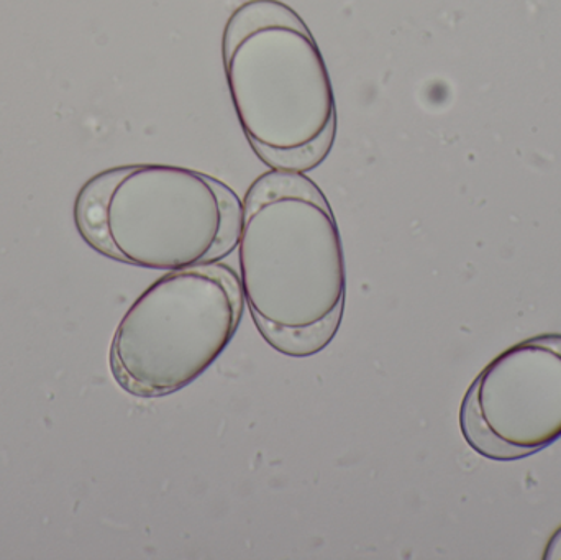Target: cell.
Segmentation results:
<instances>
[{"instance_id": "3957f363", "label": "cell", "mask_w": 561, "mask_h": 560, "mask_svg": "<svg viewBox=\"0 0 561 560\" xmlns=\"http://www.w3.org/2000/svg\"><path fill=\"white\" fill-rule=\"evenodd\" d=\"M243 203L209 174L173 164L108 168L85 181L75 204L91 249L140 268L209 265L239 247Z\"/></svg>"}, {"instance_id": "6da1fadb", "label": "cell", "mask_w": 561, "mask_h": 560, "mask_svg": "<svg viewBox=\"0 0 561 560\" xmlns=\"http://www.w3.org/2000/svg\"><path fill=\"white\" fill-rule=\"evenodd\" d=\"M243 296L262 338L280 355L312 357L339 334L346 270L339 224L304 173L262 174L243 199Z\"/></svg>"}, {"instance_id": "7a4b0ae2", "label": "cell", "mask_w": 561, "mask_h": 560, "mask_svg": "<svg viewBox=\"0 0 561 560\" xmlns=\"http://www.w3.org/2000/svg\"><path fill=\"white\" fill-rule=\"evenodd\" d=\"M224 68L243 134L275 171L316 170L332 150L336 104L325 59L299 13L249 0L230 16Z\"/></svg>"}, {"instance_id": "5b68a950", "label": "cell", "mask_w": 561, "mask_h": 560, "mask_svg": "<svg viewBox=\"0 0 561 560\" xmlns=\"http://www.w3.org/2000/svg\"><path fill=\"white\" fill-rule=\"evenodd\" d=\"M468 446L494 462L526 459L561 439V334L519 342L494 358L460 408Z\"/></svg>"}, {"instance_id": "8992f818", "label": "cell", "mask_w": 561, "mask_h": 560, "mask_svg": "<svg viewBox=\"0 0 561 560\" xmlns=\"http://www.w3.org/2000/svg\"><path fill=\"white\" fill-rule=\"evenodd\" d=\"M543 559L561 560V528L552 536V539H550L549 546H547L546 549V555H543Z\"/></svg>"}, {"instance_id": "277c9868", "label": "cell", "mask_w": 561, "mask_h": 560, "mask_svg": "<svg viewBox=\"0 0 561 560\" xmlns=\"http://www.w3.org/2000/svg\"><path fill=\"white\" fill-rule=\"evenodd\" d=\"M245 296L226 263L168 272L130 306L112 339V377L137 398L178 393L203 377L242 324Z\"/></svg>"}]
</instances>
